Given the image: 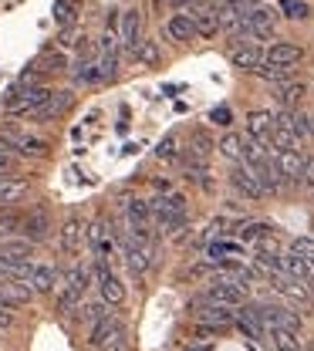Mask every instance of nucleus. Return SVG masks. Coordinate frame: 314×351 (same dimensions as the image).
<instances>
[{
    "mask_svg": "<svg viewBox=\"0 0 314 351\" xmlns=\"http://www.w3.org/2000/svg\"><path fill=\"white\" fill-rule=\"evenodd\" d=\"M280 14L291 21H304V17H311V7L304 0H280Z\"/></svg>",
    "mask_w": 314,
    "mask_h": 351,
    "instance_id": "nucleus-36",
    "label": "nucleus"
},
{
    "mask_svg": "<svg viewBox=\"0 0 314 351\" xmlns=\"http://www.w3.org/2000/svg\"><path fill=\"white\" fill-rule=\"evenodd\" d=\"M14 166H17V162H14V156L0 149V179H7V176L14 173Z\"/></svg>",
    "mask_w": 314,
    "mask_h": 351,
    "instance_id": "nucleus-44",
    "label": "nucleus"
},
{
    "mask_svg": "<svg viewBox=\"0 0 314 351\" xmlns=\"http://www.w3.org/2000/svg\"><path fill=\"white\" fill-rule=\"evenodd\" d=\"M257 78H264V82H274V85H287L291 82V75H294V68H277V64H261L257 71H254Z\"/></svg>",
    "mask_w": 314,
    "mask_h": 351,
    "instance_id": "nucleus-33",
    "label": "nucleus"
},
{
    "mask_svg": "<svg viewBox=\"0 0 314 351\" xmlns=\"http://www.w3.org/2000/svg\"><path fill=\"white\" fill-rule=\"evenodd\" d=\"M88 240H91V247H95V254H98V261L115 257V240H112V233L105 230V223H101V219L88 226Z\"/></svg>",
    "mask_w": 314,
    "mask_h": 351,
    "instance_id": "nucleus-18",
    "label": "nucleus"
},
{
    "mask_svg": "<svg viewBox=\"0 0 314 351\" xmlns=\"http://www.w3.org/2000/svg\"><path fill=\"white\" fill-rule=\"evenodd\" d=\"M274 156H277V166H280L284 179H287V182H298V186H301L308 156H304V152H274Z\"/></svg>",
    "mask_w": 314,
    "mask_h": 351,
    "instance_id": "nucleus-16",
    "label": "nucleus"
},
{
    "mask_svg": "<svg viewBox=\"0 0 314 351\" xmlns=\"http://www.w3.org/2000/svg\"><path fill=\"white\" fill-rule=\"evenodd\" d=\"M189 3H196V0H173V7H189Z\"/></svg>",
    "mask_w": 314,
    "mask_h": 351,
    "instance_id": "nucleus-50",
    "label": "nucleus"
},
{
    "mask_svg": "<svg viewBox=\"0 0 314 351\" xmlns=\"http://www.w3.org/2000/svg\"><path fill=\"white\" fill-rule=\"evenodd\" d=\"M301 186L314 193V156H308V162H304V179H301Z\"/></svg>",
    "mask_w": 314,
    "mask_h": 351,
    "instance_id": "nucleus-45",
    "label": "nucleus"
},
{
    "mask_svg": "<svg viewBox=\"0 0 314 351\" xmlns=\"http://www.w3.org/2000/svg\"><path fill=\"white\" fill-rule=\"evenodd\" d=\"M203 298H206V301H217V304H226V307H240L247 301V287H240V284L230 280V277H217V280L203 291Z\"/></svg>",
    "mask_w": 314,
    "mask_h": 351,
    "instance_id": "nucleus-4",
    "label": "nucleus"
},
{
    "mask_svg": "<svg viewBox=\"0 0 314 351\" xmlns=\"http://www.w3.org/2000/svg\"><path fill=\"white\" fill-rule=\"evenodd\" d=\"M122 341V324L112 317V314H105L101 321H95L88 331V345L91 348H105V345H119Z\"/></svg>",
    "mask_w": 314,
    "mask_h": 351,
    "instance_id": "nucleus-8",
    "label": "nucleus"
},
{
    "mask_svg": "<svg viewBox=\"0 0 314 351\" xmlns=\"http://www.w3.org/2000/svg\"><path fill=\"white\" fill-rule=\"evenodd\" d=\"M270 230H274L270 223H261V219H254V223H243V226H240L237 240H240V243H254V247H261V243H264V240L270 237Z\"/></svg>",
    "mask_w": 314,
    "mask_h": 351,
    "instance_id": "nucleus-27",
    "label": "nucleus"
},
{
    "mask_svg": "<svg viewBox=\"0 0 314 351\" xmlns=\"http://www.w3.org/2000/svg\"><path fill=\"white\" fill-rule=\"evenodd\" d=\"M243 142H247V135H237V132H226L224 138L217 142V149H220V156L230 159V162H243Z\"/></svg>",
    "mask_w": 314,
    "mask_h": 351,
    "instance_id": "nucleus-24",
    "label": "nucleus"
},
{
    "mask_svg": "<svg viewBox=\"0 0 314 351\" xmlns=\"http://www.w3.org/2000/svg\"><path fill=\"white\" fill-rule=\"evenodd\" d=\"M280 274L291 277V280H304V284H308V277H311L314 270L304 257H298L294 250H287V254H280Z\"/></svg>",
    "mask_w": 314,
    "mask_h": 351,
    "instance_id": "nucleus-20",
    "label": "nucleus"
},
{
    "mask_svg": "<svg viewBox=\"0 0 314 351\" xmlns=\"http://www.w3.org/2000/svg\"><path fill=\"white\" fill-rule=\"evenodd\" d=\"M0 138H3L7 145H14L21 156H31V159H41V156H47V142H45V138L21 135V132H0Z\"/></svg>",
    "mask_w": 314,
    "mask_h": 351,
    "instance_id": "nucleus-13",
    "label": "nucleus"
},
{
    "mask_svg": "<svg viewBox=\"0 0 314 351\" xmlns=\"http://www.w3.org/2000/svg\"><path fill=\"white\" fill-rule=\"evenodd\" d=\"M82 240H85L82 219L78 217L64 219V226H61V250H64V254H78V250H82Z\"/></svg>",
    "mask_w": 314,
    "mask_h": 351,
    "instance_id": "nucleus-22",
    "label": "nucleus"
},
{
    "mask_svg": "<svg viewBox=\"0 0 314 351\" xmlns=\"http://www.w3.org/2000/svg\"><path fill=\"white\" fill-rule=\"evenodd\" d=\"M267 345L274 351H301V335L284 328H267Z\"/></svg>",
    "mask_w": 314,
    "mask_h": 351,
    "instance_id": "nucleus-26",
    "label": "nucleus"
},
{
    "mask_svg": "<svg viewBox=\"0 0 314 351\" xmlns=\"http://www.w3.org/2000/svg\"><path fill=\"white\" fill-rule=\"evenodd\" d=\"M75 82H78V85H98V82H105L98 61H78V64H75Z\"/></svg>",
    "mask_w": 314,
    "mask_h": 351,
    "instance_id": "nucleus-32",
    "label": "nucleus"
},
{
    "mask_svg": "<svg viewBox=\"0 0 314 351\" xmlns=\"http://www.w3.org/2000/svg\"><path fill=\"white\" fill-rule=\"evenodd\" d=\"M270 284H274L277 294H284V298H291V301H301V304H311L314 301L304 280H291V277H284V274H270Z\"/></svg>",
    "mask_w": 314,
    "mask_h": 351,
    "instance_id": "nucleus-14",
    "label": "nucleus"
},
{
    "mask_svg": "<svg viewBox=\"0 0 314 351\" xmlns=\"http://www.w3.org/2000/svg\"><path fill=\"white\" fill-rule=\"evenodd\" d=\"M308 129H311V135H314V115H308Z\"/></svg>",
    "mask_w": 314,
    "mask_h": 351,
    "instance_id": "nucleus-52",
    "label": "nucleus"
},
{
    "mask_svg": "<svg viewBox=\"0 0 314 351\" xmlns=\"http://www.w3.org/2000/svg\"><path fill=\"white\" fill-rule=\"evenodd\" d=\"M68 105H71V95H68V91H54V98H51L47 105H41L31 119H58Z\"/></svg>",
    "mask_w": 314,
    "mask_h": 351,
    "instance_id": "nucleus-31",
    "label": "nucleus"
},
{
    "mask_svg": "<svg viewBox=\"0 0 314 351\" xmlns=\"http://www.w3.org/2000/svg\"><path fill=\"white\" fill-rule=\"evenodd\" d=\"M193 317H196V324H206V328L220 331V328L237 324V307H226V304H217V301L200 298V301L193 304Z\"/></svg>",
    "mask_w": 314,
    "mask_h": 351,
    "instance_id": "nucleus-2",
    "label": "nucleus"
},
{
    "mask_svg": "<svg viewBox=\"0 0 314 351\" xmlns=\"http://www.w3.org/2000/svg\"><path fill=\"white\" fill-rule=\"evenodd\" d=\"M95 280H98V291H101V301L112 307H119L122 301H125V287H122V280L112 274V267L105 261H98V267H95Z\"/></svg>",
    "mask_w": 314,
    "mask_h": 351,
    "instance_id": "nucleus-5",
    "label": "nucleus"
},
{
    "mask_svg": "<svg viewBox=\"0 0 314 351\" xmlns=\"http://www.w3.org/2000/svg\"><path fill=\"white\" fill-rule=\"evenodd\" d=\"M159 58L162 54H159V44L156 41H142V47L135 51V61L138 64H159Z\"/></svg>",
    "mask_w": 314,
    "mask_h": 351,
    "instance_id": "nucleus-38",
    "label": "nucleus"
},
{
    "mask_svg": "<svg viewBox=\"0 0 314 351\" xmlns=\"http://www.w3.org/2000/svg\"><path fill=\"white\" fill-rule=\"evenodd\" d=\"M230 186L243 196V199H261V196H267V189L261 186V179L257 173L247 166V162H240V166H233V173H230Z\"/></svg>",
    "mask_w": 314,
    "mask_h": 351,
    "instance_id": "nucleus-7",
    "label": "nucleus"
},
{
    "mask_svg": "<svg viewBox=\"0 0 314 351\" xmlns=\"http://www.w3.org/2000/svg\"><path fill=\"white\" fill-rule=\"evenodd\" d=\"M213 149H217V145H213V138H210V135H206L203 129L189 135V159H200V162H206Z\"/></svg>",
    "mask_w": 314,
    "mask_h": 351,
    "instance_id": "nucleus-30",
    "label": "nucleus"
},
{
    "mask_svg": "<svg viewBox=\"0 0 314 351\" xmlns=\"http://www.w3.org/2000/svg\"><path fill=\"white\" fill-rule=\"evenodd\" d=\"M274 129H277V122H274V115L270 112H250L247 115V135L254 138V142H264L270 145V138H274Z\"/></svg>",
    "mask_w": 314,
    "mask_h": 351,
    "instance_id": "nucleus-15",
    "label": "nucleus"
},
{
    "mask_svg": "<svg viewBox=\"0 0 314 351\" xmlns=\"http://www.w3.org/2000/svg\"><path fill=\"white\" fill-rule=\"evenodd\" d=\"M210 122H213V125H220V129H230V122H233V112H230L226 105H220V108H213V112H210Z\"/></svg>",
    "mask_w": 314,
    "mask_h": 351,
    "instance_id": "nucleus-43",
    "label": "nucleus"
},
{
    "mask_svg": "<svg viewBox=\"0 0 314 351\" xmlns=\"http://www.w3.org/2000/svg\"><path fill=\"white\" fill-rule=\"evenodd\" d=\"M14 324V311H0V331Z\"/></svg>",
    "mask_w": 314,
    "mask_h": 351,
    "instance_id": "nucleus-49",
    "label": "nucleus"
},
{
    "mask_svg": "<svg viewBox=\"0 0 314 351\" xmlns=\"http://www.w3.org/2000/svg\"><path fill=\"white\" fill-rule=\"evenodd\" d=\"M308 291H311V298H314V274L308 277Z\"/></svg>",
    "mask_w": 314,
    "mask_h": 351,
    "instance_id": "nucleus-51",
    "label": "nucleus"
},
{
    "mask_svg": "<svg viewBox=\"0 0 314 351\" xmlns=\"http://www.w3.org/2000/svg\"><path fill=\"white\" fill-rule=\"evenodd\" d=\"M14 226H21V217H14V213H3V217H0V237H3V233H10Z\"/></svg>",
    "mask_w": 314,
    "mask_h": 351,
    "instance_id": "nucleus-46",
    "label": "nucleus"
},
{
    "mask_svg": "<svg viewBox=\"0 0 314 351\" xmlns=\"http://www.w3.org/2000/svg\"><path fill=\"white\" fill-rule=\"evenodd\" d=\"M34 68H41V71H61L64 68V58L61 54H45V58H38Z\"/></svg>",
    "mask_w": 314,
    "mask_h": 351,
    "instance_id": "nucleus-42",
    "label": "nucleus"
},
{
    "mask_svg": "<svg viewBox=\"0 0 314 351\" xmlns=\"http://www.w3.org/2000/svg\"><path fill=\"white\" fill-rule=\"evenodd\" d=\"M224 7H226V10H233L240 21H247V17H250V14H254L261 3H257V0H226Z\"/></svg>",
    "mask_w": 314,
    "mask_h": 351,
    "instance_id": "nucleus-39",
    "label": "nucleus"
},
{
    "mask_svg": "<svg viewBox=\"0 0 314 351\" xmlns=\"http://www.w3.org/2000/svg\"><path fill=\"white\" fill-rule=\"evenodd\" d=\"M3 348H7V341H3V335H0V351H3Z\"/></svg>",
    "mask_w": 314,
    "mask_h": 351,
    "instance_id": "nucleus-53",
    "label": "nucleus"
},
{
    "mask_svg": "<svg viewBox=\"0 0 314 351\" xmlns=\"http://www.w3.org/2000/svg\"><path fill=\"white\" fill-rule=\"evenodd\" d=\"M75 41H82V38L75 34V27H64V31H61V47H71Z\"/></svg>",
    "mask_w": 314,
    "mask_h": 351,
    "instance_id": "nucleus-47",
    "label": "nucleus"
},
{
    "mask_svg": "<svg viewBox=\"0 0 314 351\" xmlns=\"http://www.w3.org/2000/svg\"><path fill=\"white\" fill-rule=\"evenodd\" d=\"M149 206H152V217H156V226L162 230V233H180L182 226H186V196L180 193H169V196H156V199H149Z\"/></svg>",
    "mask_w": 314,
    "mask_h": 351,
    "instance_id": "nucleus-1",
    "label": "nucleus"
},
{
    "mask_svg": "<svg viewBox=\"0 0 314 351\" xmlns=\"http://www.w3.org/2000/svg\"><path fill=\"white\" fill-rule=\"evenodd\" d=\"M27 179H14V176H7V179H0V206H10V203H17L24 193H27Z\"/></svg>",
    "mask_w": 314,
    "mask_h": 351,
    "instance_id": "nucleus-28",
    "label": "nucleus"
},
{
    "mask_svg": "<svg viewBox=\"0 0 314 351\" xmlns=\"http://www.w3.org/2000/svg\"><path fill=\"white\" fill-rule=\"evenodd\" d=\"M122 254H125V263H129V270H132L135 277H142L149 267H152V247H145V243H135V240H122Z\"/></svg>",
    "mask_w": 314,
    "mask_h": 351,
    "instance_id": "nucleus-12",
    "label": "nucleus"
},
{
    "mask_svg": "<svg viewBox=\"0 0 314 351\" xmlns=\"http://www.w3.org/2000/svg\"><path fill=\"white\" fill-rule=\"evenodd\" d=\"M230 61L240 71H257L264 64V51L257 47V41H237L230 47Z\"/></svg>",
    "mask_w": 314,
    "mask_h": 351,
    "instance_id": "nucleus-9",
    "label": "nucleus"
},
{
    "mask_svg": "<svg viewBox=\"0 0 314 351\" xmlns=\"http://www.w3.org/2000/svg\"><path fill=\"white\" fill-rule=\"evenodd\" d=\"M58 284V270L51 263H34V274H31V287L34 294H51Z\"/></svg>",
    "mask_w": 314,
    "mask_h": 351,
    "instance_id": "nucleus-23",
    "label": "nucleus"
},
{
    "mask_svg": "<svg viewBox=\"0 0 314 351\" xmlns=\"http://www.w3.org/2000/svg\"><path fill=\"white\" fill-rule=\"evenodd\" d=\"M47 230H51V219H47L45 210H34L31 217L24 219V237H27L31 243H41L47 237Z\"/></svg>",
    "mask_w": 314,
    "mask_h": 351,
    "instance_id": "nucleus-25",
    "label": "nucleus"
},
{
    "mask_svg": "<svg viewBox=\"0 0 314 351\" xmlns=\"http://www.w3.org/2000/svg\"><path fill=\"white\" fill-rule=\"evenodd\" d=\"M78 17V0H54V21L61 27H71Z\"/></svg>",
    "mask_w": 314,
    "mask_h": 351,
    "instance_id": "nucleus-34",
    "label": "nucleus"
},
{
    "mask_svg": "<svg viewBox=\"0 0 314 351\" xmlns=\"http://www.w3.org/2000/svg\"><path fill=\"white\" fill-rule=\"evenodd\" d=\"M304 98V85H277L274 88V101L287 112H298V101Z\"/></svg>",
    "mask_w": 314,
    "mask_h": 351,
    "instance_id": "nucleus-29",
    "label": "nucleus"
},
{
    "mask_svg": "<svg viewBox=\"0 0 314 351\" xmlns=\"http://www.w3.org/2000/svg\"><path fill=\"white\" fill-rule=\"evenodd\" d=\"M206 257H210V263L224 267V263H240L247 257V250H243L240 240H213V243L206 247Z\"/></svg>",
    "mask_w": 314,
    "mask_h": 351,
    "instance_id": "nucleus-11",
    "label": "nucleus"
},
{
    "mask_svg": "<svg viewBox=\"0 0 314 351\" xmlns=\"http://www.w3.org/2000/svg\"><path fill=\"white\" fill-rule=\"evenodd\" d=\"M301 58H304V47H301V44H291V41H274L267 51H264V61H267V64H277V68H294Z\"/></svg>",
    "mask_w": 314,
    "mask_h": 351,
    "instance_id": "nucleus-10",
    "label": "nucleus"
},
{
    "mask_svg": "<svg viewBox=\"0 0 314 351\" xmlns=\"http://www.w3.org/2000/svg\"><path fill=\"white\" fill-rule=\"evenodd\" d=\"M156 159L159 162H180V142H176V135H166L156 145Z\"/></svg>",
    "mask_w": 314,
    "mask_h": 351,
    "instance_id": "nucleus-35",
    "label": "nucleus"
},
{
    "mask_svg": "<svg viewBox=\"0 0 314 351\" xmlns=\"http://www.w3.org/2000/svg\"><path fill=\"white\" fill-rule=\"evenodd\" d=\"M193 21H196V34H200V38H213V34L224 27L217 7H196V10H193Z\"/></svg>",
    "mask_w": 314,
    "mask_h": 351,
    "instance_id": "nucleus-21",
    "label": "nucleus"
},
{
    "mask_svg": "<svg viewBox=\"0 0 314 351\" xmlns=\"http://www.w3.org/2000/svg\"><path fill=\"white\" fill-rule=\"evenodd\" d=\"M105 314H108V311H105V304H101V301H91V304L82 307V321H85V324H95V321H101Z\"/></svg>",
    "mask_w": 314,
    "mask_h": 351,
    "instance_id": "nucleus-41",
    "label": "nucleus"
},
{
    "mask_svg": "<svg viewBox=\"0 0 314 351\" xmlns=\"http://www.w3.org/2000/svg\"><path fill=\"white\" fill-rule=\"evenodd\" d=\"M119 41H122V47L129 51L135 58V51L142 47V10H135V7H129V10H122V24H119Z\"/></svg>",
    "mask_w": 314,
    "mask_h": 351,
    "instance_id": "nucleus-6",
    "label": "nucleus"
},
{
    "mask_svg": "<svg viewBox=\"0 0 314 351\" xmlns=\"http://www.w3.org/2000/svg\"><path fill=\"white\" fill-rule=\"evenodd\" d=\"M291 250H294L298 257H304V261L311 263V270H314V237H298V240L291 243Z\"/></svg>",
    "mask_w": 314,
    "mask_h": 351,
    "instance_id": "nucleus-40",
    "label": "nucleus"
},
{
    "mask_svg": "<svg viewBox=\"0 0 314 351\" xmlns=\"http://www.w3.org/2000/svg\"><path fill=\"white\" fill-rule=\"evenodd\" d=\"M85 291H88V270H85V267H71L68 277H64V287H61V294H58L61 314H71L75 307H82Z\"/></svg>",
    "mask_w": 314,
    "mask_h": 351,
    "instance_id": "nucleus-3",
    "label": "nucleus"
},
{
    "mask_svg": "<svg viewBox=\"0 0 314 351\" xmlns=\"http://www.w3.org/2000/svg\"><path fill=\"white\" fill-rule=\"evenodd\" d=\"M34 254V243L24 240H0V261L3 263H31L27 257Z\"/></svg>",
    "mask_w": 314,
    "mask_h": 351,
    "instance_id": "nucleus-17",
    "label": "nucleus"
},
{
    "mask_svg": "<svg viewBox=\"0 0 314 351\" xmlns=\"http://www.w3.org/2000/svg\"><path fill=\"white\" fill-rule=\"evenodd\" d=\"M152 186H156V189H159L162 196H166V193L173 189V182H169V179H152Z\"/></svg>",
    "mask_w": 314,
    "mask_h": 351,
    "instance_id": "nucleus-48",
    "label": "nucleus"
},
{
    "mask_svg": "<svg viewBox=\"0 0 314 351\" xmlns=\"http://www.w3.org/2000/svg\"><path fill=\"white\" fill-rule=\"evenodd\" d=\"M98 68H101V78L112 82L119 75V51H108V54H98Z\"/></svg>",
    "mask_w": 314,
    "mask_h": 351,
    "instance_id": "nucleus-37",
    "label": "nucleus"
},
{
    "mask_svg": "<svg viewBox=\"0 0 314 351\" xmlns=\"http://www.w3.org/2000/svg\"><path fill=\"white\" fill-rule=\"evenodd\" d=\"M166 34H169V41H193V38H196V21H193V14H173V17L166 21Z\"/></svg>",
    "mask_w": 314,
    "mask_h": 351,
    "instance_id": "nucleus-19",
    "label": "nucleus"
}]
</instances>
